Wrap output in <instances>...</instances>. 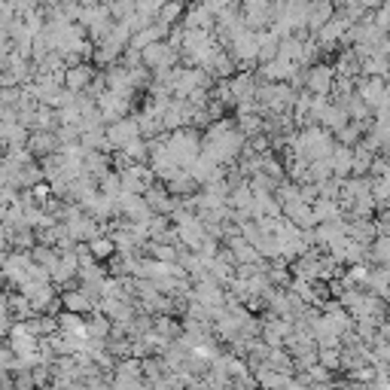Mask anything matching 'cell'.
Here are the masks:
<instances>
[{"label": "cell", "mask_w": 390, "mask_h": 390, "mask_svg": "<svg viewBox=\"0 0 390 390\" xmlns=\"http://www.w3.org/2000/svg\"><path fill=\"white\" fill-rule=\"evenodd\" d=\"M308 86H311V92H327L332 86V70L329 68H314L311 77H308Z\"/></svg>", "instance_id": "obj_1"}, {"label": "cell", "mask_w": 390, "mask_h": 390, "mask_svg": "<svg viewBox=\"0 0 390 390\" xmlns=\"http://www.w3.org/2000/svg\"><path fill=\"white\" fill-rule=\"evenodd\" d=\"M95 253H101V256L110 253V244H107V241H95Z\"/></svg>", "instance_id": "obj_4"}, {"label": "cell", "mask_w": 390, "mask_h": 390, "mask_svg": "<svg viewBox=\"0 0 390 390\" xmlns=\"http://www.w3.org/2000/svg\"><path fill=\"white\" fill-rule=\"evenodd\" d=\"M357 4L363 6V9H378V6L384 4V0H357Z\"/></svg>", "instance_id": "obj_3"}, {"label": "cell", "mask_w": 390, "mask_h": 390, "mask_svg": "<svg viewBox=\"0 0 390 390\" xmlns=\"http://www.w3.org/2000/svg\"><path fill=\"white\" fill-rule=\"evenodd\" d=\"M372 25H375V27H378V31H382L384 37L390 34V0H384V4L375 9V15H372Z\"/></svg>", "instance_id": "obj_2"}]
</instances>
